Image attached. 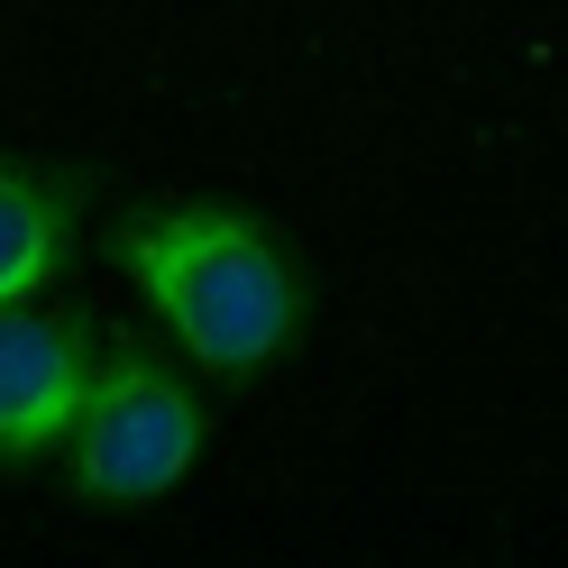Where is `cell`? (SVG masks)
<instances>
[{"instance_id": "1", "label": "cell", "mask_w": 568, "mask_h": 568, "mask_svg": "<svg viewBox=\"0 0 568 568\" xmlns=\"http://www.w3.org/2000/svg\"><path fill=\"white\" fill-rule=\"evenodd\" d=\"M101 247L165 348L211 385H266L312 339V266L294 230L247 202L156 193L111 211Z\"/></svg>"}, {"instance_id": "2", "label": "cell", "mask_w": 568, "mask_h": 568, "mask_svg": "<svg viewBox=\"0 0 568 568\" xmlns=\"http://www.w3.org/2000/svg\"><path fill=\"white\" fill-rule=\"evenodd\" d=\"M202 449H211V404H202L193 367H174L165 348L111 339L74 432H64L55 477L92 514H148L202 468Z\"/></svg>"}, {"instance_id": "3", "label": "cell", "mask_w": 568, "mask_h": 568, "mask_svg": "<svg viewBox=\"0 0 568 568\" xmlns=\"http://www.w3.org/2000/svg\"><path fill=\"white\" fill-rule=\"evenodd\" d=\"M101 348H111V331L74 303L0 312V477H47L64 458Z\"/></svg>"}, {"instance_id": "4", "label": "cell", "mask_w": 568, "mask_h": 568, "mask_svg": "<svg viewBox=\"0 0 568 568\" xmlns=\"http://www.w3.org/2000/svg\"><path fill=\"white\" fill-rule=\"evenodd\" d=\"M83 221H92L83 174L38 165V156H0V312L64 294V275L83 257Z\"/></svg>"}]
</instances>
